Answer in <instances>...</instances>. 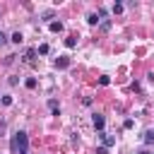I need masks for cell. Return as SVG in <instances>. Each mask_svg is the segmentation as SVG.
<instances>
[{"mask_svg":"<svg viewBox=\"0 0 154 154\" xmlns=\"http://www.w3.org/2000/svg\"><path fill=\"white\" fill-rule=\"evenodd\" d=\"M101 29H103V31H108V29H111V22H108V19H103V22H101Z\"/></svg>","mask_w":154,"mask_h":154,"instance_id":"16","label":"cell"},{"mask_svg":"<svg viewBox=\"0 0 154 154\" xmlns=\"http://www.w3.org/2000/svg\"><path fill=\"white\" fill-rule=\"evenodd\" d=\"M14 137H17V149H19V154H29V137H26V132L19 130Z\"/></svg>","mask_w":154,"mask_h":154,"instance_id":"1","label":"cell"},{"mask_svg":"<svg viewBox=\"0 0 154 154\" xmlns=\"http://www.w3.org/2000/svg\"><path fill=\"white\" fill-rule=\"evenodd\" d=\"M2 103L5 106H12V96H2Z\"/></svg>","mask_w":154,"mask_h":154,"instance_id":"18","label":"cell"},{"mask_svg":"<svg viewBox=\"0 0 154 154\" xmlns=\"http://www.w3.org/2000/svg\"><path fill=\"white\" fill-rule=\"evenodd\" d=\"M48 29H51L53 34H60V31H63V22H51V24H48Z\"/></svg>","mask_w":154,"mask_h":154,"instance_id":"5","label":"cell"},{"mask_svg":"<svg viewBox=\"0 0 154 154\" xmlns=\"http://www.w3.org/2000/svg\"><path fill=\"white\" fill-rule=\"evenodd\" d=\"M132 125H135V120H132V118H128V120H125V123H123V128H128V130H130V128H132Z\"/></svg>","mask_w":154,"mask_h":154,"instance_id":"17","label":"cell"},{"mask_svg":"<svg viewBox=\"0 0 154 154\" xmlns=\"http://www.w3.org/2000/svg\"><path fill=\"white\" fill-rule=\"evenodd\" d=\"M10 41H12V43H22V34H19V31H14V34L10 36Z\"/></svg>","mask_w":154,"mask_h":154,"instance_id":"11","label":"cell"},{"mask_svg":"<svg viewBox=\"0 0 154 154\" xmlns=\"http://www.w3.org/2000/svg\"><path fill=\"white\" fill-rule=\"evenodd\" d=\"M65 46H67V48H75V46H77L75 36H67V38H65Z\"/></svg>","mask_w":154,"mask_h":154,"instance_id":"12","label":"cell"},{"mask_svg":"<svg viewBox=\"0 0 154 154\" xmlns=\"http://www.w3.org/2000/svg\"><path fill=\"white\" fill-rule=\"evenodd\" d=\"M142 140H144V144H147V147H152V144H154V132H152V130H147Z\"/></svg>","mask_w":154,"mask_h":154,"instance_id":"7","label":"cell"},{"mask_svg":"<svg viewBox=\"0 0 154 154\" xmlns=\"http://www.w3.org/2000/svg\"><path fill=\"white\" fill-rule=\"evenodd\" d=\"M34 58H36V51H34V48H29V51L24 53V60H26V63H31Z\"/></svg>","mask_w":154,"mask_h":154,"instance_id":"9","label":"cell"},{"mask_svg":"<svg viewBox=\"0 0 154 154\" xmlns=\"http://www.w3.org/2000/svg\"><path fill=\"white\" fill-rule=\"evenodd\" d=\"M24 84H26V89H36V77H26Z\"/></svg>","mask_w":154,"mask_h":154,"instance_id":"10","label":"cell"},{"mask_svg":"<svg viewBox=\"0 0 154 154\" xmlns=\"http://www.w3.org/2000/svg\"><path fill=\"white\" fill-rule=\"evenodd\" d=\"M99 137L103 140V147H113V144H116V137H113V135H106V132H99Z\"/></svg>","mask_w":154,"mask_h":154,"instance_id":"4","label":"cell"},{"mask_svg":"<svg viewBox=\"0 0 154 154\" xmlns=\"http://www.w3.org/2000/svg\"><path fill=\"white\" fill-rule=\"evenodd\" d=\"M5 41H7V36H5V34H2V31H0V46H2V43H5Z\"/></svg>","mask_w":154,"mask_h":154,"instance_id":"21","label":"cell"},{"mask_svg":"<svg viewBox=\"0 0 154 154\" xmlns=\"http://www.w3.org/2000/svg\"><path fill=\"white\" fill-rule=\"evenodd\" d=\"M87 22H89V24H99V22H101V17H99V12H91V14L87 17Z\"/></svg>","mask_w":154,"mask_h":154,"instance_id":"8","label":"cell"},{"mask_svg":"<svg viewBox=\"0 0 154 154\" xmlns=\"http://www.w3.org/2000/svg\"><path fill=\"white\" fill-rule=\"evenodd\" d=\"M99 84H101V87H108V84H111V79L103 75V77H99Z\"/></svg>","mask_w":154,"mask_h":154,"instance_id":"13","label":"cell"},{"mask_svg":"<svg viewBox=\"0 0 154 154\" xmlns=\"http://www.w3.org/2000/svg\"><path fill=\"white\" fill-rule=\"evenodd\" d=\"M103 125H106V118H103L101 113H94V128H96L99 132H103Z\"/></svg>","mask_w":154,"mask_h":154,"instance_id":"3","label":"cell"},{"mask_svg":"<svg viewBox=\"0 0 154 154\" xmlns=\"http://www.w3.org/2000/svg\"><path fill=\"white\" fill-rule=\"evenodd\" d=\"M96 154H108V147H99V149H96Z\"/></svg>","mask_w":154,"mask_h":154,"instance_id":"19","label":"cell"},{"mask_svg":"<svg viewBox=\"0 0 154 154\" xmlns=\"http://www.w3.org/2000/svg\"><path fill=\"white\" fill-rule=\"evenodd\" d=\"M38 53L46 55V53H48V43H41V46H38Z\"/></svg>","mask_w":154,"mask_h":154,"instance_id":"15","label":"cell"},{"mask_svg":"<svg viewBox=\"0 0 154 154\" xmlns=\"http://www.w3.org/2000/svg\"><path fill=\"white\" fill-rule=\"evenodd\" d=\"M55 67H58V70H67V67H70V58H67V55H58V58H55Z\"/></svg>","mask_w":154,"mask_h":154,"instance_id":"2","label":"cell"},{"mask_svg":"<svg viewBox=\"0 0 154 154\" xmlns=\"http://www.w3.org/2000/svg\"><path fill=\"white\" fill-rule=\"evenodd\" d=\"M120 12H123V5L116 2V5H113V14H120Z\"/></svg>","mask_w":154,"mask_h":154,"instance_id":"14","label":"cell"},{"mask_svg":"<svg viewBox=\"0 0 154 154\" xmlns=\"http://www.w3.org/2000/svg\"><path fill=\"white\" fill-rule=\"evenodd\" d=\"M48 108L53 111V116H58V113H60V106H58V101H55V99H48Z\"/></svg>","mask_w":154,"mask_h":154,"instance_id":"6","label":"cell"},{"mask_svg":"<svg viewBox=\"0 0 154 154\" xmlns=\"http://www.w3.org/2000/svg\"><path fill=\"white\" fill-rule=\"evenodd\" d=\"M135 154H154V152H149V149H137Z\"/></svg>","mask_w":154,"mask_h":154,"instance_id":"20","label":"cell"}]
</instances>
